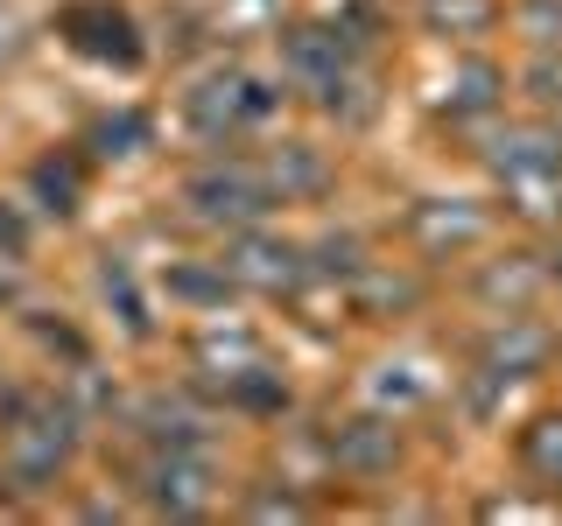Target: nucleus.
Returning <instances> with one entry per match:
<instances>
[{
  "label": "nucleus",
  "instance_id": "aec40b11",
  "mask_svg": "<svg viewBox=\"0 0 562 526\" xmlns=\"http://www.w3.org/2000/svg\"><path fill=\"white\" fill-rule=\"evenodd\" d=\"M527 78H535V99H541V105H562V64L541 57L535 70H527Z\"/></svg>",
  "mask_w": 562,
  "mask_h": 526
},
{
  "label": "nucleus",
  "instance_id": "6ab92c4d",
  "mask_svg": "<svg viewBox=\"0 0 562 526\" xmlns=\"http://www.w3.org/2000/svg\"><path fill=\"white\" fill-rule=\"evenodd\" d=\"M35 190H43V197H57V210H70V197H78V175L57 169V162H35Z\"/></svg>",
  "mask_w": 562,
  "mask_h": 526
},
{
  "label": "nucleus",
  "instance_id": "423d86ee",
  "mask_svg": "<svg viewBox=\"0 0 562 526\" xmlns=\"http://www.w3.org/2000/svg\"><path fill=\"white\" fill-rule=\"evenodd\" d=\"M225 274L239 281V288H260V295H289L295 281H303V253H295L289 239H260L254 225H246V239L233 245V253L218 260Z\"/></svg>",
  "mask_w": 562,
  "mask_h": 526
},
{
  "label": "nucleus",
  "instance_id": "f03ea898",
  "mask_svg": "<svg viewBox=\"0 0 562 526\" xmlns=\"http://www.w3.org/2000/svg\"><path fill=\"white\" fill-rule=\"evenodd\" d=\"M190 210H198L204 225H225V232H246V225H260L268 218V204H274V183L260 169H246V162H218V169H204V175H190Z\"/></svg>",
  "mask_w": 562,
  "mask_h": 526
},
{
  "label": "nucleus",
  "instance_id": "ddd939ff",
  "mask_svg": "<svg viewBox=\"0 0 562 526\" xmlns=\"http://www.w3.org/2000/svg\"><path fill=\"white\" fill-rule=\"evenodd\" d=\"M274 183V197H316V190L330 183V169L316 162V148H303V140H281V148L268 155V169H260Z\"/></svg>",
  "mask_w": 562,
  "mask_h": 526
},
{
  "label": "nucleus",
  "instance_id": "6e6552de",
  "mask_svg": "<svg viewBox=\"0 0 562 526\" xmlns=\"http://www.w3.org/2000/svg\"><path fill=\"white\" fill-rule=\"evenodd\" d=\"M506 204H514V218L527 225H562V155L549 162H527V169H506Z\"/></svg>",
  "mask_w": 562,
  "mask_h": 526
},
{
  "label": "nucleus",
  "instance_id": "1a4fd4ad",
  "mask_svg": "<svg viewBox=\"0 0 562 526\" xmlns=\"http://www.w3.org/2000/svg\"><path fill=\"white\" fill-rule=\"evenodd\" d=\"M330 456H338L345 470H359V478H380V470H394V456H401V435H394V421L366 414V421H345V428H338V443H330Z\"/></svg>",
  "mask_w": 562,
  "mask_h": 526
},
{
  "label": "nucleus",
  "instance_id": "f3484780",
  "mask_svg": "<svg viewBox=\"0 0 562 526\" xmlns=\"http://www.w3.org/2000/svg\"><path fill=\"white\" fill-rule=\"evenodd\" d=\"M527 470H535V478H549L555 491H562V414H549V421H535V428H527Z\"/></svg>",
  "mask_w": 562,
  "mask_h": 526
},
{
  "label": "nucleus",
  "instance_id": "dca6fc26",
  "mask_svg": "<svg viewBox=\"0 0 562 526\" xmlns=\"http://www.w3.org/2000/svg\"><path fill=\"white\" fill-rule=\"evenodd\" d=\"M535 288H541V267L527 253H514L506 267H485L479 274V295H485V302H506V309H527V295H535Z\"/></svg>",
  "mask_w": 562,
  "mask_h": 526
},
{
  "label": "nucleus",
  "instance_id": "39448f33",
  "mask_svg": "<svg viewBox=\"0 0 562 526\" xmlns=\"http://www.w3.org/2000/svg\"><path fill=\"white\" fill-rule=\"evenodd\" d=\"M549 351H555V338L541 323H527V309H506L499 323L485 330V344H479V365L492 379H535L541 365H549Z\"/></svg>",
  "mask_w": 562,
  "mask_h": 526
},
{
  "label": "nucleus",
  "instance_id": "9b49d317",
  "mask_svg": "<svg viewBox=\"0 0 562 526\" xmlns=\"http://www.w3.org/2000/svg\"><path fill=\"white\" fill-rule=\"evenodd\" d=\"M499 92H506L499 64L464 57V64H450V78H443V84H436V105L464 119V113H492V105H499Z\"/></svg>",
  "mask_w": 562,
  "mask_h": 526
},
{
  "label": "nucleus",
  "instance_id": "2eb2a0df",
  "mask_svg": "<svg viewBox=\"0 0 562 526\" xmlns=\"http://www.w3.org/2000/svg\"><path fill=\"white\" fill-rule=\"evenodd\" d=\"M422 22L436 35H485L499 22V0H422Z\"/></svg>",
  "mask_w": 562,
  "mask_h": 526
},
{
  "label": "nucleus",
  "instance_id": "7ed1b4c3",
  "mask_svg": "<svg viewBox=\"0 0 562 526\" xmlns=\"http://www.w3.org/2000/svg\"><path fill=\"white\" fill-rule=\"evenodd\" d=\"M260 113H268V92H260L246 70H211V78H198L183 92V119H190V134H204V140L239 134L246 119H260Z\"/></svg>",
  "mask_w": 562,
  "mask_h": 526
},
{
  "label": "nucleus",
  "instance_id": "9d476101",
  "mask_svg": "<svg viewBox=\"0 0 562 526\" xmlns=\"http://www.w3.org/2000/svg\"><path fill=\"white\" fill-rule=\"evenodd\" d=\"M289 70L310 84L316 99H330L345 84V43H338V35H324V28H295L289 35Z\"/></svg>",
  "mask_w": 562,
  "mask_h": 526
},
{
  "label": "nucleus",
  "instance_id": "4be33fe9",
  "mask_svg": "<svg viewBox=\"0 0 562 526\" xmlns=\"http://www.w3.org/2000/svg\"><path fill=\"white\" fill-rule=\"evenodd\" d=\"M8 28H14V14L0 8V49H14V35H8Z\"/></svg>",
  "mask_w": 562,
  "mask_h": 526
},
{
  "label": "nucleus",
  "instance_id": "f8f14e48",
  "mask_svg": "<svg viewBox=\"0 0 562 526\" xmlns=\"http://www.w3.org/2000/svg\"><path fill=\"white\" fill-rule=\"evenodd\" d=\"M198 365H204L211 379H225V386L268 373V358H260V338H246V330H204V338H198Z\"/></svg>",
  "mask_w": 562,
  "mask_h": 526
},
{
  "label": "nucleus",
  "instance_id": "412c9836",
  "mask_svg": "<svg viewBox=\"0 0 562 526\" xmlns=\"http://www.w3.org/2000/svg\"><path fill=\"white\" fill-rule=\"evenodd\" d=\"M246 513H254V519H303V505L281 491V499H246Z\"/></svg>",
  "mask_w": 562,
  "mask_h": 526
},
{
  "label": "nucleus",
  "instance_id": "f257e3e1",
  "mask_svg": "<svg viewBox=\"0 0 562 526\" xmlns=\"http://www.w3.org/2000/svg\"><path fill=\"white\" fill-rule=\"evenodd\" d=\"M70 414L64 408H35V400H22L14 408V428H8V443H0V464H8V478L22 484V491H43L57 470L70 464Z\"/></svg>",
  "mask_w": 562,
  "mask_h": 526
},
{
  "label": "nucleus",
  "instance_id": "0eeeda50",
  "mask_svg": "<svg viewBox=\"0 0 562 526\" xmlns=\"http://www.w3.org/2000/svg\"><path fill=\"white\" fill-rule=\"evenodd\" d=\"M408 232L415 245H429V253H464V245L485 239V210L471 197H429L408 210Z\"/></svg>",
  "mask_w": 562,
  "mask_h": 526
},
{
  "label": "nucleus",
  "instance_id": "20e7f679",
  "mask_svg": "<svg viewBox=\"0 0 562 526\" xmlns=\"http://www.w3.org/2000/svg\"><path fill=\"white\" fill-rule=\"evenodd\" d=\"M211 456L204 449H183V443H169L162 456L148 464V478H140V491H148V505L155 513H169V519H198L204 505H211Z\"/></svg>",
  "mask_w": 562,
  "mask_h": 526
},
{
  "label": "nucleus",
  "instance_id": "a211bd4d",
  "mask_svg": "<svg viewBox=\"0 0 562 526\" xmlns=\"http://www.w3.org/2000/svg\"><path fill=\"white\" fill-rule=\"evenodd\" d=\"M520 28L535 35L541 49H555L562 43V0H527V8H520Z\"/></svg>",
  "mask_w": 562,
  "mask_h": 526
},
{
  "label": "nucleus",
  "instance_id": "4468645a",
  "mask_svg": "<svg viewBox=\"0 0 562 526\" xmlns=\"http://www.w3.org/2000/svg\"><path fill=\"white\" fill-rule=\"evenodd\" d=\"M64 28H99V35H70V43L92 49V57H120V64H134V28H127V14H113V8H70V14H64Z\"/></svg>",
  "mask_w": 562,
  "mask_h": 526
}]
</instances>
